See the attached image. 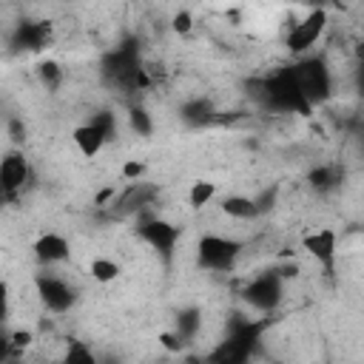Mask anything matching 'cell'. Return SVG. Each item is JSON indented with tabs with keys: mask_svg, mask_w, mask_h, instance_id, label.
<instances>
[{
	"mask_svg": "<svg viewBox=\"0 0 364 364\" xmlns=\"http://www.w3.org/2000/svg\"><path fill=\"white\" fill-rule=\"evenodd\" d=\"M14 358L11 353V341H9V333H0V364H9Z\"/></svg>",
	"mask_w": 364,
	"mask_h": 364,
	"instance_id": "1f68e13d",
	"label": "cell"
},
{
	"mask_svg": "<svg viewBox=\"0 0 364 364\" xmlns=\"http://www.w3.org/2000/svg\"><path fill=\"white\" fill-rule=\"evenodd\" d=\"M136 236H139L151 250H156V256H159L165 264H171L182 230H179L173 222L156 216V213L148 208V210H139V213H136Z\"/></svg>",
	"mask_w": 364,
	"mask_h": 364,
	"instance_id": "8992f818",
	"label": "cell"
},
{
	"mask_svg": "<svg viewBox=\"0 0 364 364\" xmlns=\"http://www.w3.org/2000/svg\"><path fill=\"white\" fill-rule=\"evenodd\" d=\"M324 28H327V11L324 9H313V11H307L301 20H296L290 26V31L284 37V46L296 57H304L318 43V37L324 34Z\"/></svg>",
	"mask_w": 364,
	"mask_h": 364,
	"instance_id": "ba28073f",
	"label": "cell"
},
{
	"mask_svg": "<svg viewBox=\"0 0 364 364\" xmlns=\"http://www.w3.org/2000/svg\"><path fill=\"white\" fill-rule=\"evenodd\" d=\"M336 242H338V236H336L333 228H318V230L301 236V247H304L327 273H333V267H336Z\"/></svg>",
	"mask_w": 364,
	"mask_h": 364,
	"instance_id": "4fadbf2b",
	"label": "cell"
},
{
	"mask_svg": "<svg viewBox=\"0 0 364 364\" xmlns=\"http://www.w3.org/2000/svg\"><path fill=\"white\" fill-rule=\"evenodd\" d=\"M9 341H11V353H14V355H20L23 350H28V347H31L34 333H31V330H11V333H9Z\"/></svg>",
	"mask_w": 364,
	"mask_h": 364,
	"instance_id": "83f0119b",
	"label": "cell"
},
{
	"mask_svg": "<svg viewBox=\"0 0 364 364\" xmlns=\"http://www.w3.org/2000/svg\"><path fill=\"white\" fill-rule=\"evenodd\" d=\"M154 364H171V361H165V358H162V361H154Z\"/></svg>",
	"mask_w": 364,
	"mask_h": 364,
	"instance_id": "d590c367",
	"label": "cell"
},
{
	"mask_svg": "<svg viewBox=\"0 0 364 364\" xmlns=\"http://www.w3.org/2000/svg\"><path fill=\"white\" fill-rule=\"evenodd\" d=\"M6 134H9V139L14 142V148H20V145L26 142V136H28V128H26L23 117H9V119H6Z\"/></svg>",
	"mask_w": 364,
	"mask_h": 364,
	"instance_id": "4316f807",
	"label": "cell"
},
{
	"mask_svg": "<svg viewBox=\"0 0 364 364\" xmlns=\"http://www.w3.org/2000/svg\"><path fill=\"white\" fill-rule=\"evenodd\" d=\"M199 330H202V310H199L196 304H188V307H182V310L176 313L171 333L182 341V347H188V344L199 336Z\"/></svg>",
	"mask_w": 364,
	"mask_h": 364,
	"instance_id": "2e32d148",
	"label": "cell"
},
{
	"mask_svg": "<svg viewBox=\"0 0 364 364\" xmlns=\"http://www.w3.org/2000/svg\"><path fill=\"white\" fill-rule=\"evenodd\" d=\"M245 245L230 236L219 233H202L196 242V264L210 273H230L242 256Z\"/></svg>",
	"mask_w": 364,
	"mask_h": 364,
	"instance_id": "5b68a950",
	"label": "cell"
},
{
	"mask_svg": "<svg viewBox=\"0 0 364 364\" xmlns=\"http://www.w3.org/2000/svg\"><path fill=\"white\" fill-rule=\"evenodd\" d=\"M179 119L188 128H208L219 119V111L210 97H191L179 105Z\"/></svg>",
	"mask_w": 364,
	"mask_h": 364,
	"instance_id": "9a60e30c",
	"label": "cell"
},
{
	"mask_svg": "<svg viewBox=\"0 0 364 364\" xmlns=\"http://www.w3.org/2000/svg\"><path fill=\"white\" fill-rule=\"evenodd\" d=\"M344 182V171L338 168V165H316V168H310L307 171V185H310V191H316V193H330V191H336L338 185Z\"/></svg>",
	"mask_w": 364,
	"mask_h": 364,
	"instance_id": "e0dca14e",
	"label": "cell"
},
{
	"mask_svg": "<svg viewBox=\"0 0 364 364\" xmlns=\"http://www.w3.org/2000/svg\"><path fill=\"white\" fill-rule=\"evenodd\" d=\"M88 125H91L94 131H100V136H102L105 142L117 136V114H114V111H108V108L94 111V114H91V119H88Z\"/></svg>",
	"mask_w": 364,
	"mask_h": 364,
	"instance_id": "603a6c76",
	"label": "cell"
},
{
	"mask_svg": "<svg viewBox=\"0 0 364 364\" xmlns=\"http://www.w3.org/2000/svg\"><path fill=\"white\" fill-rule=\"evenodd\" d=\"M34 259L40 262V264H60V262H68V256H71V245H68V239L63 236V233H57V230H48V233H43V236H37L34 239Z\"/></svg>",
	"mask_w": 364,
	"mask_h": 364,
	"instance_id": "5bb4252c",
	"label": "cell"
},
{
	"mask_svg": "<svg viewBox=\"0 0 364 364\" xmlns=\"http://www.w3.org/2000/svg\"><path fill=\"white\" fill-rule=\"evenodd\" d=\"M51 43V26L46 20H23L14 26L9 46L11 51H40Z\"/></svg>",
	"mask_w": 364,
	"mask_h": 364,
	"instance_id": "8fae6325",
	"label": "cell"
},
{
	"mask_svg": "<svg viewBox=\"0 0 364 364\" xmlns=\"http://www.w3.org/2000/svg\"><path fill=\"white\" fill-rule=\"evenodd\" d=\"M213 196H216V182H210V179H196V182H191L188 205H191L193 210H202L205 205L213 202Z\"/></svg>",
	"mask_w": 364,
	"mask_h": 364,
	"instance_id": "44dd1931",
	"label": "cell"
},
{
	"mask_svg": "<svg viewBox=\"0 0 364 364\" xmlns=\"http://www.w3.org/2000/svg\"><path fill=\"white\" fill-rule=\"evenodd\" d=\"M34 74H37V82H40L46 91H51V94L63 85V77H65L57 60H40L37 68H34Z\"/></svg>",
	"mask_w": 364,
	"mask_h": 364,
	"instance_id": "ffe728a7",
	"label": "cell"
},
{
	"mask_svg": "<svg viewBox=\"0 0 364 364\" xmlns=\"http://www.w3.org/2000/svg\"><path fill=\"white\" fill-rule=\"evenodd\" d=\"M253 199V208H256V216H264V213H270L273 208H276V202H279V185L273 182V185H267V188H262L256 196H250Z\"/></svg>",
	"mask_w": 364,
	"mask_h": 364,
	"instance_id": "484cf974",
	"label": "cell"
},
{
	"mask_svg": "<svg viewBox=\"0 0 364 364\" xmlns=\"http://www.w3.org/2000/svg\"><path fill=\"white\" fill-rule=\"evenodd\" d=\"M264 330H267V321H256L242 313H233L228 318L225 338L208 353V364H247Z\"/></svg>",
	"mask_w": 364,
	"mask_h": 364,
	"instance_id": "7a4b0ae2",
	"label": "cell"
},
{
	"mask_svg": "<svg viewBox=\"0 0 364 364\" xmlns=\"http://www.w3.org/2000/svg\"><path fill=\"white\" fill-rule=\"evenodd\" d=\"M145 162H139V159H128V162H122V179H128V182H139L142 176H145Z\"/></svg>",
	"mask_w": 364,
	"mask_h": 364,
	"instance_id": "f1b7e54d",
	"label": "cell"
},
{
	"mask_svg": "<svg viewBox=\"0 0 364 364\" xmlns=\"http://www.w3.org/2000/svg\"><path fill=\"white\" fill-rule=\"evenodd\" d=\"M128 125H131V131L136 136H151L154 134V119H151L148 108H142V105H131L128 108Z\"/></svg>",
	"mask_w": 364,
	"mask_h": 364,
	"instance_id": "d4e9b609",
	"label": "cell"
},
{
	"mask_svg": "<svg viewBox=\"0 0 364 364\" xmlns=\"http://www.w3.org/2000/svg\"><path fill=\"white\" fill-rule=\"evenodd\" d=\"M222 213L230 216V219H239V222H247V219H256V208H253V199L245 196V193H228L222 202H219Z\"/></svg>",
	"mask_w": 364,
	"mask_h": 364,
	"instance_id": "ac0fdd59",
	"label": "cell"
},
{
	"mask_svg": "<svg viewBox=\"0 0 364 364\" xmlns=\"http://www.w3.org/2000/svg\"><path fill=\"white\" fill-rule=\"evenodd\" d=\"M34 287H37V296H40V301L48 313L60 316V313H68L77 304V287L68 284L65 279L54 276V273H37Z\"/></svg>",
	"mask_w": 364,
	"mask_h": 364,
	"instance_id": "9c48e42d",
	"label": "cell"
},
{
	"mask_svg": "<svg viewBox=\"0 0 364 364\" xmlns=\"http://www.w3.org/2000/svg\"><path fill=\"white\" fill-rule=\"evenodd\" d=\"M71 139H74V145H77V151L82 154V156H97L100 151H102V145H105V139L100 136V131H94L88 122L85 125H77L74 128V134H71Z\"/></svg>",
	"mask_w": 364,
	"mask_h": 364,
	"instance_id": "d6986e66",
	"label": "cell"
},
{
	"mask_svg": "<svg viewBox=\"0 0 364 364\" xmlns=\"http://www.w3.org/2000/svg\"><path fill=\"white\" fill-rule=\"evenodd\" d=\"M28 176H31V168H28L26 154L20 148L6 151L0 159V188L9 202H14L20 196V191L28 185Z\"/></svg>",
	"mask_w": 364,
	"mask_h": 364,
	"instance_id": "30bf717a",
	"label": "cell"
},
{
	"mask_svg": "<svg viewBox=\"0 0 364 364\" xmlns=\"http://www.w3.org/2000/svg\"><path fill=\"white\" fill-rule=\"evenodd\" d=\"M97 353L85 344V341H68V347H65V355H63V361L60 364H97Z\"/></svg>",
	"mask_w": 364,
	"mask_h": 364,
	"instance_id": "cb8c5ba5",
	"label": "cell"
},
{
	"mask_svg": "<svg viewBox=\"0 0 364 364\" xmlns=\"http://www.w3.org/2000/svg\"><path fill=\"white\" fill-rule=\"evenodd\" d=\"M100 74L108 85L125 88V91H139L148 85L142 60H139V43L134 37H125L119 46L108 48L100 57Z\"/></svg>",
	"mask_w": 364,
	"mask_h": 364,
	"instance_id": "3957f363",
	"label": "cell"
},
{
	"mask_svg": "<svg viewBox=\"0 0 364 364\" xmlns=\"http://www.w3.org/2000/svg\"><path fill=\"white\" fill-rule=\"evenodd\" d=\"M282 299H284V279L276 270H264L242 287V301L259 313H273L282 304Z\"/></svg>",
	"mask_w": 364,
	"mask_h": 364,
	"instance_id": "52a82bcc",
	"label": "cell"
},
{
	"mask_svg": "<svg viewBox=\"0 0 364 364\" xmlns=\"http://www.w3.org/2000/svg\"><path fill=\"white\" fill-rule=\"evenodd\" d=\"M247 94L273 114H299V117H310L313 108L307 105V100L301 97V88L296 82L293 65H282L267 77H256L247 82Z\"/></svg>",
	"mask_w": 364,
	"mask_h": 364,
	"instance_id": "6da1fadb",
	"label": "cell"
},
{
	"mask_svg": "<svg viewBox=\"0 0 364 364\" xmlns=\"http://www.w3.org/2000/svg\"><path fill=\"white\" fill-rule=\"evenodd\" d=\"M9 318V284L0 279V324Z\"/></svg>",
	"mask_w": 364,
	"mask_h": 364,
	"instance_id": "d6a6232c",
	"label": "cell"
},
{
	"mask_svg": "<svg viewBox=\"0 0 364 364\" xmlns=\"http://www.w3.org/2000/svg\"><path fill=\"white\" fill-rule=\"evenodd\" d=\"M171 28L176 34H191L193 31V14L191 11H176L173 20H171Z\"/></svg>",
	"mask_w": 364,
	"mask_h": 364,
	"instance_id": "f546056e",
	"label": "cell"
},
{
	"mask_svg": "<svg viewBox=\"0 0 364 364\" xmlns=\"http://www.w3.org/2000/svg\"><path fill=\"white\" fill-rule=\"evenodd\" d=\"M159 344H162V347H165L168 353H182V350H185V347H182V341H179V338H176V336H173L171 330L159 333Z\"/></svg>",
	"mask_w": 364,
	"mask_h": 364,
	"instance_id": "4dcf8cb0",
	"label": "cell"
},
{
	"mask_svg": "<svg viewBox=\"0 0 364 364\" xmlns=\"http://www.w3.org/2000/svg\"><path fill=\"white\" fill-rule=\"evenodd\" d=\"M293 65V74H296V82L301 88V97L307 100L310 108L316 105H324L330 97H333V71L327 65L324 57L318 54H304L299 57Z\"/></svg>",
	"mask_w": 364,
	"mask_h": 364,
	"instance_id": "277c9868",
	"label": "cell"
},
{
	"mask_svg": "<svg viewBox=\"0 0 364 364\" xmlns=\"http://www.w3.org/2000/svg\"><path fill=\"white\" fill-rule=\"evenodd\" d=\"M3 202H9V199H6V193H3V188H0V205H3Z\"/></svg>",
	"mask_w": 364,
	"mask_h": 364,
	"instance_id": "e575fe53",
	"label": "cell"
},
{
	"mask_svg": "<svg viewBox=\"0 0 364 364\" xmlns=\"http://www.w3.org/2000/svg\"><path fill=\"white\" fill-rule=\"evenodd\" d=\"M88 273H91V279H97V282H102V284H108V282H114V279H119V273H122V267H119V262H114V259H105V256H97V259H91V264H88Z\"/></svg>",
	"mask_w": 364,
	"mask_h": 364,
	"instance_id": "7402d4cb",
	"label": "cell"
},
{
	"mask_svg": "<svg viewBox=\"0 0 364 364\" xmlns=\"http://www.w3.org/2000/svg\"><path fill=\"white\" fill-rule=\"evenodd\" d=\"M97 364H122L117 355H105V358H97Z\"/></svg>",
	"mask_w": 364,
	"mask_h": 364,
	"instance_id": "836d02e7",
	"label": "cell"
},
{
	"mask_svg": "<svg viewBox=\"0 0 364 364\" xmlns=\"http://www.w3.org/2000/svg\"><path fill=\"white\" fill-rule=\"evenodd\" d=\"M156 196H159V188H156V185H148V182H142V179H139V182H131V185L117 196V205L111 208V213L128 216V213L148 210Z\"/></svg>",
	"mask_w": 364,
	"mask_h": 364,
	"instance_id": "7c38bea8",
	"label": "cell"
}]
</instances>
